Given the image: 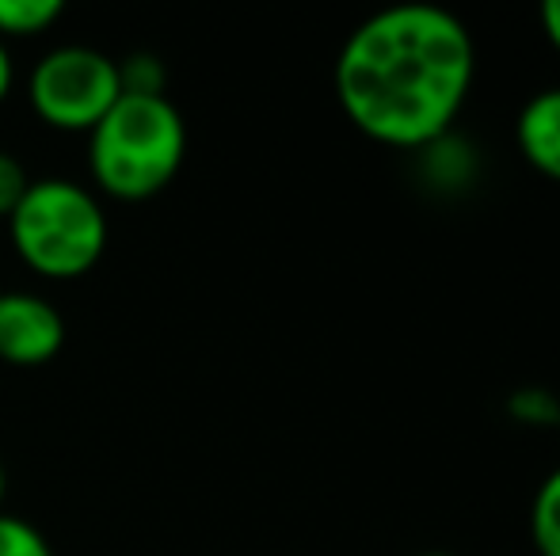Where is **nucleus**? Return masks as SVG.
I'll use <instances>...</instances> for the list:
<instances>
[{"label": "nucleus", "mask_w": 560, "mask_h": 556, "mask_svg": "<svg viewBox=\"0 0 560 556\" xmlns=\"http://www.w3.org/2000/svg\"><path fill=\"white\" fill-rule=\"evenodd\" d=\"M477 46L439 4H393L362 20L336 58V99L370 141L423 149L443 141L469 99Z\"/></svg>", "instance_id": "f257e3e1"}, {"label": "nucleus", "mask_w": 560, "mask_h": 556, "mask_svg": "<svg viewBox=\"0 0 560 556\" xmlns=\"http://www.w3.org/2000/svg\"><path fill=\"white\" fill-rule=\"evenodd\" d=\"M187 156V127L168 96H133L104 115L89 134V168L104 194L145 202L179 176Z\"/></svg>", "instance_id": "f03ea898"}, {"label": "nucleus", "mask_w": 560, "mask_h": 556, "mask_svg": "<svg viewBox=\"0 0 560 556\" xmlns=\"http://www.w3.org/2000/svg\"><path fill=\"white\" fill-rule=\"evenodd\" d=\"M12 248L35 275L81 279L107 248V214L84 184L61 176L31 179L27 194L8 217Z\"/></svg>", "instance_id": "7ed1b4c3"}, {"label": "nucleus", "mask_w": 560, "mask_h": 556, "mask_svg": "<svg viewBox=\"0 0 560 556\" xmlns=\"http://www.w3.org/2000/svg\"><path fill=\"white\" fill-rule=\"evenodd\" d=\"M27 99L50 130L92 134L122 99L118 61L92 46H58L43 54L27 81Z\"/></svg>", "instance_id": "20e7f679"}, {"label": "nucleus", "mask_w": 560, "mask_h": 556, "mask_svg": "<svg viewBox=\"0 0 560 556\" xmlns=\"http://www.w3.org/2000/svg\"><path fill=\"white\" fill-rule=\"evenodd\" d=\"M66 347V320L46 297L27 289L0 294V363L46 366Z\"/></svg>", "instance_id": "39448f33"}, {"label": "nucleus", "mask_w": 560, "mask_h": 556, "mask_svg": "<svg viewBox=\"0 0 560 556\" xmlns=\"http://www.w3.org/2000/svg\"><path fill=\"white\" fill-rule=\"evenodd\" d=\"M515 141L530 168L560 184V84L526 99L515 122Z\"/></svg>", "instance_id": "423d86ee"}, {"label": "nucleus", "mask_w": 560, "mask_h": 556, "mask_svg": "<svg viewBox=\"0 0 560 556\" xmlns=\"http://www.w3.org/2000/svg\"><path fill=\"white\" fill-rule=\"evenodd\" d=\"M58 0H0V43L4 38H35L61 20Z\"/></svg>", "instance_id": "0eeeda50"}, {"label": "nucleus", "mask_w": 560, "mask_h": 556, "mask_svg": "<svg viewBox=\"0 0 560 556\" xmlns=\"http://www.w3.org/2000/svg\"><path fill=\"white\" fill-rule=\"evenodd\" d=\"M530 534L541 556H560V469L538 484L530 507Z\"/></svg>", "instance_id": "6e6552de"}, {"label": "nucleus", "mask_w": 560, "mask_h": 556, "mask_svg": "<svg viewBox=\"0 0 560 556\" xmlns=\"http://www.w3.org/2000/svg\"><path fill=\"white\" fill-rule=\"evenodd\" d=\"M0 556H54L46 537L27 519L0 514Z\"/></svg>", "instance_id": "1a4fd4ad"}, {"label": "nucleus", "mask_w": 560, "mask_h": 556, "mask_svg": "<svg viewBox=\"0 0 560 556\" xmlns=\"http://www.w3.org/2000/svg\"><path fill=\"white\" fill-rule=\"evenodd\" d=\"M27 187H31V179H27V171H23V164L15 161L12 153L0 149V217H4V222L15 214V206H20V199L27 194Z\"/></svg>", "instance_id": "9d476101"}, {"label": "nucleus", "mask_w": 560, "mask_h": 556, "mask_svg": "<svg viewBox=\"0 0 560 556\" xmlns=\"http://www.w3.org/2000/svg\"><path fill=\"white\" fill-rule=\"evenodd\" d=\"M538 15H541V31H546V38L560 50V0H546Z\"/></svg>", "instance_id": "9b49d317"}, {"label": "nucleus", "mask_w": 560, "mask_h": 556, "mask_svg": "<svg viewBox=\"0 0 560 556\" xmlns=\"http://www.w3.org/2000/svg\"><path fill=\"white\" fill-rule=\"evenodd\" d=\"M12 81H15L12 54H8V43H0V104H4L8 92H12Z\"/></svg>", "instance_id": "f8f14e48"}, {"label": "nucleus", "mask_w": 560, "mask_h": 556, "mask_svg": "<svg viewBox=\"0 0 560 556\" xmlns=\"http://www.w3.org/2000/svg\"><path fill=\"white\" fill-rule=\"evenodd\" d=\"M4 492H8V473H4V461H0V514H4Z\"/></svg>", "instance_id": "ddd939ff"}, {"label": "nucleus", "mask_w": 560, "mask_h": 556, "mask_svg": "<svg viewBox=\"0 0 560 556\" xmlns=\"http://www.w3.org/2000/svg\"><path fill=\"white\" fill-rule=\"evenodd\" d=\"M416 556H457V553H446V549H428V553H416Z\"/></svg>", "instance_id": "4468645a"}]
</instances>
